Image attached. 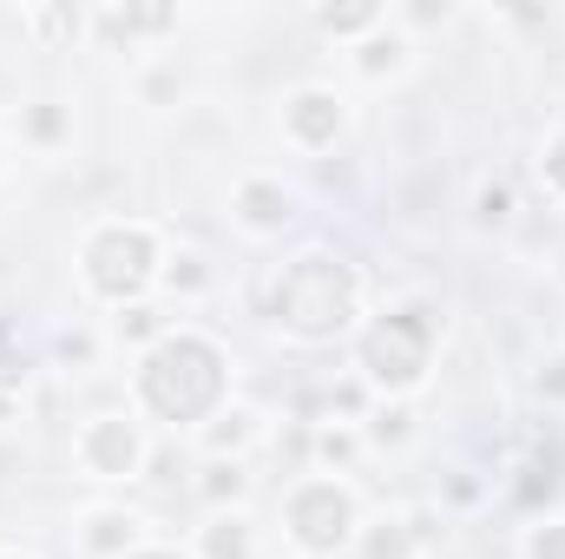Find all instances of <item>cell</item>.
Instances as JSON below:
<instances>
[{"instance_id":"5","label":"cell","mask_w":565,"mask_h":559,"mask_svg":"<svg viewBox=\"0 0 565 559\" xmlns=\"http://www.w3.org/2000/svg\"><path fill=\"white\" fill-rule=\"evenodd\" d=\"M355 527H362L355 494L335 474H309L282 500V534H289L296 553H309V559H335L342 547H355Z\"/></svg>"},{"instance_id":"14","label":"cell","mask_w":565,"mask_h":559,"mask_svg":"<svg viewBox=\"0 0 565 559\" xmlns=\"http://www.w3.org/2000/svg\"><path fill=\"white\" fill-rule=\"evenodd\" d=\"M316 27L329 33V40H369L375 27H388V7H375V0H355V7H316Z\"/></svg>"},{"instance_id":"18","label":"cell","mask_w":565,"mask_h":559,"mask_svg":"<svg viewBox=\"0 0 565 559\" xmlns=\"http://www.w3.org/2000/svg\"><path fill=\"white\" fill-rule=\"evenodd\" d=\"M362 559H415V534H408V520H382V527H369Z\"/></svg>"},{"instance_id":"11","label":"cell","mask_w":565,"mask_h":559,"mask_svg":"<svg viewBox=\"0 0 565 559\" xmlns=\"http://www.w3.org/2000/svg\"><path fill=\"white\" fill-rule=\"evenodd\" d=\"M191 559H257V534L244 514H211L198 527V553Z\"/></svg>"},{"instance_id":"19","label":"cell","mask_w":565,"mask_h":559,"mask_svg":"<svg viewBox=\"0 0 565 559\" xmlns=\"http://www.w3.org/2000/svg\"><path fill=\"white\" fill-rule=\"evenodd\" d=\"M316 467H349L355 454H362V434L355 428H316Z\"/></svg>"},{"instance_id":"9","label":"cell","mask_w":565,"mask_h":559,"mask_svg":"<svg viewBox=\"0 0 565 559\" xmlns=\"http://www.w3.org/2000/svg\"><path fill=\"white\" fill-rule=\"evenodd\" d=\"M139 514H126V507H93L86 520H79V547L93 559H126L139 553Z\"/></svg>"},{"instance_id":"17","label":"cell","mask_w":565,"mask_h":559,"mask_svg":"<svg viewBox=\"0 0 565 559\" xmlns=\"http://www.w3.org/2000/svg\"><path fill=\"white\" fill-rule=\"evenodd\" d=\"M93 20H99L106 33H126V40H132V33H171V27H178L171 7H126V13H93Z\"/></svg>"},{"instance_id":"26","label":"cell","mask_w":565,"mask_h":559,"mask_svg":"<svg viewBox=\"0 0 565 559\" xmlns=\"http://www.w3.org/2000/svg\"><path fill=\"white\" fill-rule=\"evenodd\" d=\"M540 395L546 402H565V356H546L540 362Z\"/></svg>"},{"instance_id":"12","label":"cell","mask_w":565,"mask_h":559,"mask_svg":"<svg viewBox=\"0 0 565 559\" xmlns=\"http://www.w3.org/2000/svg\"><path fill=\"white\" fill-rule=\"evenodd\" d=\"M198 500H204L211 514H244V500H250V474H244V461H204V474H198Z\"/></svg>"},{"instance_id":"20","label":"cell","mask_w":565,"mask_h":559,"mask_svg":"<svg viewBox=\"0 0 565 559\" xmlns=\"http://www.w3.org/2000/svg\"><path fill=\"white\" fill-rule=\"evenodd\" d=\"M408 434H415V415H408L402 402H382V409L369 415V434H362V441H375V447H402Z\"/></svg>"},{"instance_id":"15","label":"cell","mask_w":565,"mask_h":559,"mask_svg":"<svg viewBox=\"0 0 565 559\" xmlns=\"http://www.w3.org/2000/svg\"><path fill=\"white\" fill-rule=\"evenodd\" d=\"M20 139L40 145V151H53V145L73 139V113H66L60 99H33V106L20 113Z\"/></svg>"},{"instance_id":"28","label":"cell","mask_w":565,"mask_h":559,"mask_svg":"<svg viewBox=\"0 0 565 559\" xmlns=\"http://www.w3.org/2000/svg\"><path fill=\"white\" fill-rule=\"evenodd\" d=\"M93 349H99L93 336H60V356H66L73 369H86V362H93Z\"/></svg>"},{"instance_id":"6","label":"cell","mask_w":565,"mask_h":559,"mask_svg":"<svg viewBox=\"0 0 565 559\" xmlns=\"http://www.w3.org/2000/svg\"><path fill=\"white\" fill-rule=\"evenodd\" d=\"M73 461L86 481H139L145 474V434L126 415H93L73 434Z\"/></svg>"},{"instance_id":"1","label":"cell","mask_w":565,"mask_h":559,"mask_svg":"<svg viewBox=\"0 0 565 559\" xmlns=\"http://www.w3.org/2000/svg\"><path fill=\"white\" fill-rule=\"evenodd\" d=\"M132 389H139V409L171 428H204V421L224 409V389H231V362L211 336H191V329H164L132 369Z\"/></svg>"},{"instance_id":"25","label":"cell","mask_w":565,"mask_h":559,"mask_svg":"<svg viewBox=\"0 0 565 559\" xmlns=\"http://www.w3.org/2000/svg\"><path fill=\"white\" fill-rule=\"evenodd\" d=\"M139 93H145V106H164V99L184 93V80H178V66H151V73L139 80Z\"/></svg>"},{"instance_id":"22","label":"cell","mask_w":565,"mask_h":559,"mask_svg":"<svg viewBox=\"0 0 565 559\" xmlns=\"http://www.w3.org/2000/svg\"><path fill=\"white\" fill-rule=\"evenodd\" d=\"M119 336H132V342H145V349H151V342L164 336V316H158V309H145V303H132V309L119 316Z\"/></svg>"},{"instance_id":"7","label":"cell","mask_w":565,"mask_h":559,"mask_svg":"<svg viewBox=\"0 0 565 559\" xmlns=\"http://www.w3.org/2000/svg\"><path fill=\"white\" fill-rule=\"evenodd\" d=\"M342 133H349V106H342V93H329V86H302V93L282 99V139L296 145V151H329Z\"/></svg>"},{"instance_id":"2","label":"cell","mask_w":565,"mask_h":559,"mask_svg":"<svg viewBox=\"0 0 565 559\" xmlns=\"http://www.w3.org/2000/svg\"><path fill=\"white\" fill-rule=\"evenodd\" d=\"M270 316H277L289 336H302V342H335V336L362 316V283H355V271H349L342 257L302 251V257L277 277Z\"/></svg>"},{"instance_id":"21","label":"cell","mask_w":565,"mask_h":559,"mask_svg":"<svg viewBox=\"0 0 565 559\" xmlns=\"http://www.w3.org/2000/svg\"><path fill=\"white\" fill-rule=\"evenodd\" d=\"M540 184L565 204V133H553V139L540 145Z\"/></svg>"},{"instance_id":"27","label":"cell","mask_w":565,"mask_h":559,"mask_svg":"<svg viewBox=\"0 0 565 559\" xmlns=\"http://www.w3.org/2000/svg\"><path fill=\"white\" fill-rule=\"evenodd\" d=\"M26 27H33V33H79L86 20H79V13H26Z\"/></svg>"},{"instance_id":"29","label":"cell","mask_w":565,"mask_h":559,"mask_svg":"<svg viewBox=\"0 0 565 559\" xmlns=\"http://www.w3.org/2000/svg\"><path fill=\"white\" fill-rule=\"evenodd\" d=\"M126 559H191V553H178V547H139V553H126Z\"/></svg>"},{"instance_id":"4","label":"cell","mask_w":565,"mask_h":559,"mask_svg":"<svg viewBox=\"0 0 565 559\" xmlns=\"http://www.w3.org/2000/svg\"><path fill=\"white\" fill-rule=\"evenodd\" d=\"M434 336L440 323L427 316L422 303L408 309H382L369 329H362V376L388 395H408L427 382V362H434Z\"/></svg>"},{"instance_id":"23","label":"cell","mask_w":565,"mask_h":559,"mask_svg":"<svg viewBox=\"0 0 565 559\" xmlns=\"http://www.w3.org/2000/svg\"><path fill=\"white\" fill-rule=\"evenodd\" d=\"M526 559H565V520H540L526 534Z\"/></svg>"},{"instance_id":"3","label":"cell","mask_w":565,"mask_h":559,"mask_svg":"<svg viewBox=\"0 0 565 559\" xmlns=\"http://www.w3.org/2000/svg\"><path fill=\"white\" fill-rule=\"evenodd\" d=\"M164 271V251H158V231L151 224H132V218H113L99 224L86 244H79V283L113 303V309H132L145 289Z\"/></svg>"},{"instance_id":"16","label":"cell","mask_w":565,"mask_h":559,"mask_svg":"<svg viewBox=\"0 0 565 559\" xmlns=\"http://www.w3.org/2000/svg\"><path fill=\"white\" fill-rule=\"evenodd\" d=\"M158 283H164L171 296H204V289H211V264H204L198 251H178V257H164Z\"/></svg>"},{"instance_id":"24","label":"cell","mask_w":565,"mask_h":559,"mask_svg":"<svg viewBox=\"0 0 565 559\" xmlns=\"http://www.w3.org/2000/svg\"><path fill=\"white\" fill-rule=\"evenodd\" d=\"M473 218H480V224H507V218H513V184H500V178L480 184V211H473Z\"/></svg>"},{"instance_id":"13","label":"cell","mask_w":565,"mask_h":559,"mask_svg":"<svg viewBox=\"0 0 565 559\" xmlns=\"http://www.w3.org/2000/svg\"><path fill=\"white\" fill-rule=\"evenodd\" d=\"M257 441V415L250 409H217L204 421V454L211 461H244V447Z\"/></svg>"},{"instance_id":"10","label":"cell","mask_w":565,"mask_h":559,"mask_svg":"<svg viewBox=\"0 0 565 559\" xmlns=\"http://www.w3.org/2000/svg\"><path fill=\"white\" fill-rule=\"evenodd\" d=\"M408 53H415V40L395 27V13H388V27H375L362 46H355V73L362 80H388V73H402L408 66Z\"/></svg>"},{"instance_id":"30","label":"cell","mask_w":565,"mask_h":559,"mask_svg":"<svg viewBox=\"0 0 565 559\" xmlns=\"http://www.w3.org/2000/svg\"><path fill=\"white\" fill-rule=\"evenodd\" d=\"M0 559H26V553H0Z\"/></svg>"},{"instance_id":"8","label":"cell","mask_w":565,"mask_h":559,"mask_svg":"<svg viewBox=\"0 0 565 559\" xmlns=\"http://www.w3.org/2000/svg\"><path fill=\"white\" fill-rule=\"evenodd\" d=\"M231 218H237L244 231H257V238H270V231H282V224L296 218V198L282 191L277 178H244V184L231 191Z\"/></svg>"}]
</instances>
